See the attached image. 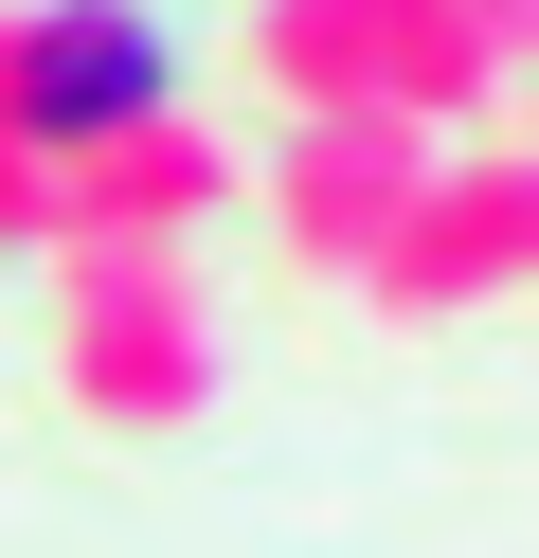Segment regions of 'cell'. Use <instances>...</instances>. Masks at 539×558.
<instances>
[{"label":"cell","instance_id":"6da1fadb","mask_svg":"<svg viewBox=\"0 0 539 558\" xmlns=\"http://www.w3.org/2000/svg\"><path fill=\"white\" fill-rule=\"evenodd\" d=\"M144 90H162V54H144L126 19H54V37H36V73H19V109L54 126V145H90V126H126Z\"/></svg>","mask_w":539,"mask_h":558}]
</instances>
